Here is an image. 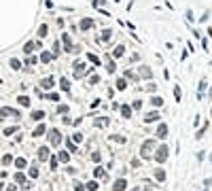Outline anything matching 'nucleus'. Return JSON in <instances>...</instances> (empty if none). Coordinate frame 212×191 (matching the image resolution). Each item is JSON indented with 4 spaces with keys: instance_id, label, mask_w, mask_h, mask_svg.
Here are the masks:
<instances>
[{
    "instance_id": "a878e982",
    "label": "nucleus",
    "mask_w": 212,
    "mask_h": 191,
    "mask_svg": "<svg viewBox=\"0 0 212 191\" xmlns=\"http://www.w3.org/2000/svg\"><path fill=\"white\" fill-rule=\"evenodd\" d=\"M123 77H125V79H131V81H136L138 77L134 75V72H129V70H125V72H123Z\"/></svg>"
},
{
    "instance_id": "58836bf2",
    "label": "nucleus",
    "mask_w": 212,
    "mask_h": 191,
    "mask_svg": "<svg viewBox=\"0 0 212 191\" xmlns=\"http://www.w3.org/2000/svg\"><path fill=\"white\" fill-rule=\"evenodd\" d=\"M15 180H17V183H23L25 176H23V174H17V176H15Z\"/></svg>"
},
{
    "instance_id": "a211bd4d",
    "label": "nucleus",
    "mask_w": 212,
    "mask_h": 191,
    "mask_svg": "<svg viewBox=\"0 0 212 191\" xmlns=\"http://www.w3.org/2000/svg\"><path fill=\"white\" fill-rule=\"evenodd\" d=\"M125 87H127V81L125 79H117V89H119V92H123Z\"/></svg>"
},
{
    "instance_id": "aec40b11",
    "label": "nucleus",
    "mask_w": 212,
    "mask_h": 191,
    "mask_svg": "<svg viewBox=\"0 0 212 191\" xmlns=\"http://www.w3.org/2000/svg\"><path fill=\"white\" fill-rule=\"evenodd\" d=\"M180 98H182V92H180V87L176 85L174 87V100H176V102H180Z\"/></svg>"
},
{
    "instance_id": "79ce46f5",
    "label": "nucleus",
    "mask_w": 212,
    "mask_h": 191,
    "mask_svg": "<svg viewBox=\"0 0 212 191\" xmlns=\"http://www.w3.org/2000/svg\"><path fill=\"white\" fill-rule=\"evenodd\" d=\"M91 159H93V161H100V153H98V151H95V153H93V155H91Z\"/></svg>"
},
{
    "instance_id": "4be33fe9",
    "label": "nucleus",
    "mask_w": 212,
    "mask_h": 191,
    "mask_svg": "<svg viewBox=\"0 0 212 191\" xmlns=\"http://www.w3.org/2000/svg\"><path fill=\"white\" fill-rule=\"evenodd\" d=\"M93 176L95 178H104V168H95L93 170Z\"/></svg>"
},
{
    "instance_id": "f704fd0d",
    "label": "nucleus",
    "mask_w": 212,
    "mask_h": 191,
    "mask_svg": "<svg viewBox=\"0 0 212 191\" xmlns=\"http://www.w3.org/2000/svg\"><path fill=\"white\" fill-rule=\"evenodd\" d=\"M15 166H17V168H25V159H17Z\"/></svg>"
},
{
    "instance_id": "39448f33",
    "label": "nucleus",
    "mask_w": 212,
    "mask_h": 191,
    "mask_svg": "<svg viewBox=\"0 0 212 191\" xmlns=\"http://www.w3.org/2000/svg\"><path fill=\"white\" fill-rule=\"evenodd\" d=\"M155 134H157V138H161V140H163L165 136H167V125H165V123H159V125H157V130H155Z\"/></svg>"
},
{
    "instance_id": "6e6552de",
    "label": "nucleus",
    "mask_w": 212,
    "mask_h": 191,
    "mask_svg": "<svg viewBox=\"0 0 212 191\" xmlns=\"http://www.w3.org/2000/svg\"><path fill=\"white\" fill-rule=\"evenodd\" d=\"M108 123H110L108 117H100V119H95V121H93V127H106Z\"/></svg>"
},
{
    "instance_id": "cd10ccee",
    "label": "nucleus",
    "mask_w": 212,
    "mask_h": 191,
    "mask_svg": "<svg viewBox=\"0 0 212 191\" xmlns=\"http://www.w3.org/2000/svg\"><path fill=\"white\" fill-rule=\"evenodd\" d=\"M66 147H68V151H70V153H74V151H76V147H74V140H68V142H66Z\"/></svg>"
},
{
    "instance_id": "4c0bfd02",
    "label": "nucleus",
    "mask_w": 212,
    "mask_h": 191,
    "mask_svg": "<svg viewBox=\"0 0 212 191\" xmlns=\"http://www.w3.org/2000/svg\"><path fill=\"white\" fill-rule=\"evenodd\" d=\"M38 34H40V36H45V34H47V26H40V30H38Z\"/></svg>"
},
{
    "instance_id": "7ed1b4c3",
    "label": "nucleus",
    "mask_w": 212,
    "mask_h": 191,
    "mask_svg": "<svg viewBox=\"0 0 212 191\" xmlns=\"http://www.w3.org/2000/svg\"><path fill=\"white\" fill-rule=\"evenodd\" d=\"M78 28H81L83 32H85V30H91V28H95V21L91 19V17H85V19H81V23H78Z\"/></svg>"
},
{
    "instance_id": "bb28decb",
    "label": "nucleus",
    "mask_w": 212,
    "mask_h": 191,
    "mask_svg": "<svg viewBox=\"0 0 212 191\" xmlns=\"http://www.w3.org/2000/svg\"><path fill=\"white\" fill-rule=\"evenodd\" d=\"M72 140H74V142H81V140H83V134H81V132H74V134H72Z\"/></svg>"
},
{
    "instance_id": "b1692460",
    "label": "nucleus",
    "mask_w": 212,
    "mask_h": 191,
    "mask_svg": "<svg viewBox=\"0 0 212 191\" xmlns=\"http://www.w3.org/2000/svg\"><path fill=\"white\" fill-rule=\"evenodd\" d=\"M87 189L89 191H98V183H95V180H89V183H87Z\"/></svg>"
},
{
    "instance_id": "f3484780",
    "label": "nucleus",
    "mask_w": 212,
    "mask_h": 191,
    "mask_svg": "<svg viewBox=\"0 0 212 191\" xmlns=\"http://www.w3.org/2000/svg\"><path fill=\"white\" fill-rule=\"evenodd\" d=\"M59 87L64 89V92H68V89H70V81L68 79H59Z\"/></svg>"
},
{
    "instance_id": "7c9ffc66",
    "label": "nucleus",
    "mask_w": 212,
    "mask_h": 191,
    "mask_svg": "<svg viewBox=\"0 0 212 191\" xmlns=\"http://www.w3.org/2000/svg\"><path fill=\"white\" fill-rule=\"evenodd\" d=\"M51 58H53V55H51V53H42V55H40V60H42V62H45V64H47V62H51Z\"/></svg>"
},
{
    "instance_id": "c03bdc74",
    "label": "nucleus",
    "mask_w": 212,
    "mask_h": 191,
    "mask_svg": "<svg viewBox=\"0 0 212 191\" xmlns=\"http://www.w3.org/2000/svg\"><path fill=\"white\" fill-rule=\"evenodd\" d=\"M210 96H212V92H210Z\"/></svg>"
},
{
    "instance_id": "6ab92c4d",
    "label": "nucleus",
    "mask_w": 212,
    "mask_h": 191,
    "mask_svg": "<svg viewBox=\"0 0 212 191\" xmlns=\"http://www.w3.org/2000/svg\"><path fill=\"white\" fill-rule=\"evenodd\" d=\"M151 102H153V106H163V98L153 96V98H151Z\"/></svg>"
},
{
    "instance_id": "20e7f679",
    "label": "nucleus",
    "mask_w": 212,
    "mask_h": 191,
    "mask_svg": "<svg viewBox=\"0 0 212 191\" xmlns=\"http://www.w3.org/2000/svg\"><path fill=\"white\" fill-rule=\"evenodd\" d=\"M125 189H127V180L125 178H119V180L112 183V191H125Z\"/></svg>"
},
{
    "instance_id": "72a5a7b5",
    "label": "nucleus",
    "mask_w": 212,
    "mask_h": 191,
    "mask_svg": "<svg viewBox=\"0 0 212 191\" xmlns=\"http://www.w3.org/2000/svg\"><path fill=\"white\" fill-rule=\"evenodd\" d=\"M42 117H45L42 111H34V119H42Z\"/></svg>"
},
{
    "instance_id": "1a4fd4ad",
    "label": "nucleus",
    "mask_w": 212,
    "mask_h": 191,
    "mask_svg": "<svg viewBox=\"0 0 212 191\" xmlns=\"http://www.w3.org/2000/svg\"><path fill=\"white\" fill-rule=\"evenodd\" d=\"M83 68H85V62L76 60V62H74V75H76V77H81V75H83Z\"/></svg>"
},
{
    "instance_id": "423d86ee",
    "label": "nucleus",
    "mask_w": 212,
    "mask_h": 191,
    "mask_svg": "<svg viewBox=\"0 0 212 191\" xmlns=\"http://www.w3.org/2000/svg\"><path fill=\"white\" fill-rule=\"evenodd\" d=\"M138 77H142V79H153V72H151V68H148V66H140Z\"/></svg>"
},
{
    "instance_id": "5701e85b",
    "label": "nucleus",
    "mask_w": 212,
    "mask_h": 191,
    "mask_svg": "<svg viewBox=\"0 0 212 191\" xmlns=\"http://www.w3.org/2000/svg\"><path fill=\"white\" fill-rule=\"evenodd\" d=\"M38 157H40V159H47V157H49V149H40V151H38Z\"/></svg>"
},
{
    "instance_id": "c9c22d12",
    "label": "nucleus",
    "mask_w": 212,
    "mask_h": 191,
    "mask_svg": "<svg viewBox=\"0 0 212 191\" xmlns=\"http://www.w3.org/2000/svg\"><path fill=\"white\" fill-rule=\"evenodd\" d=\"M74 191H85V187L81 183H74Z\"/></svg>"
},
{
    "instance_id": "ddd939ff",
    "label": "nucleus",
    "mask_w": 212,
    "mask_h": 191,
    "mask_svg": "<svg viewBox=\"0 0 212 191\" xmlns=\"http://www.w3.org/2000/svg\"><path fill=\"white\" fill-rule=\"evenodd\" d=\"M106 70H108L110 75H112V72H117V64H114V60H110V58H108V64H106Z\"/></svg>"
},
{
    "instance_id": "c85d7f7f",
    "label": "nucleus",
    "mask_w": 212,
    "mask_h": 191,
    "mask_svg": "<svg viewBox=\"0 0 212 191\" xmlns=\"http://www.w3.org/2000/svg\"><path fill=\"white\" fill-rule=\"evenodd\" d=\"M42 87H45V89L53 87V79H45V81H42Z\"/></svg>"
},
{
    "instance_id": "0eeeda50",
    "label": "nucleus",
    "mask_w": 212,
    "mask_h": 191,
    "mask_svg": "<svg viewBox=\"0 0 212 191\" xmlns=\"http://www.w3.org/2000/svg\"><path fill=\"white\" fill-rule=\"evenodd\" d=\"M159 117H161V113H157V111H153V113H148V115H144V123H153V121H157Z\"/></svg>"
},
{
    "instance_id": "9b49d317",
    "label": "nucleus",
    "mask_w": 212,
    "mask_h": 191,
    "mask_svg": "<svg viewBox=\"0 0 212 191\" xmlns=\"http://www.w3.org/2000/svg\"><path fill=\"white\" fill-rule=\"evenodd\" d=\"M123 53H125V45H119V47L112 51V58H121Z\"/></svg>"
},
{
    "instance_id": "2eb2a0df",
    "label": "nucleus",
    "mask_w": 212,
    "mask_h": 191,
    "mask_svg": "<svg viewBox=\"0 0 212 191\" xmlns=\"http://www.w3.org/2000/svg\"><path fill=\"white\" fill-rule=\"evenodd\" d=\"M121 115L129 119V117H131V106H127V104H125V106H121Z\"/></svg>"
},
{
    "instance_id": "a19ab883",
    "label": "nucleus",
    "mask_w": 212,
    "mask_h": 191,
    "mask_svg": "<svg viewBox=\"0 0 212 191\" xmlns=\"http://www.w3.org/2000/svg\"><path fill=\"white\" fill-rule=\"evenodd\" d=\"M19 102H21V104H25V106H28V104H30V100H28V98H23V96H21V98H19Z\"/></svg>"
},
{
    "instance_id": "9d476101",
    "label": "nucleus",
    "mask_w": 212,
    "mask_h": 191,
    "mask_svg": "<svg viewBox=\"0 0 212 191\" xmlns=\"http://www.w3.org/2000/svg\"><path fill=\"white\" fill-rule=\"evenodd\" d=\"M49 138H51V142H53V144H59V140H61V134H59L57 130H51Z\"/></svg>"
},
{
    "instance_id": "37998d69",
    "label": "nucleus",
    "mask_w": 212,
    "mask_h": 191,
    "mask_svg": "<svg viewBox=\"0 0 212 191\" xmlns=\"http://www.w3.org/2000/svg\"><path fill=\"white\" fill-rule=\"evenodd\" d=\"M131 191H142V189H140V187H136V189H131Z\"/></svg>"
},
{
    "instance_id": "393cba45",
    "label": "nucleus",
    "mask_w": 212,
    "mask_h": 191,
    "mask_svg": "<svg viewBox=\"0 0 212 191\" xmlns=\"http://www.w3.org/2000/svg\"><path fill=\"white\" fill-rule=\"evenodd\" d=\"M45 130H47L45 125H38L36 130H34V136H40V134H45Z\"/></svg>"
},
{
    "instance_id": "f03ea898",
    "label": "nucleus",
    "mask_w": 212,
    "mask_h": 191,
    "mask_svg": "<svg viewBox=\"0 0 212 191\" xmlns=\"http://www.w3.org/2000/svg\"><path fill=\"white\" fill-rule=\"evenodd\" d=\"M155 147V140H146L144 144H142V151H140V155H142L144 159L146 157H151V149Z\"/></svg>"
},
{
    "instance_id": "2f4dec72",
    "label": "nucleus",
    "mask_w": 212,
    "mask_h": 191,
    "mask_svg": "<svg viewBox=\"0 0 212 191\" xmlns=\"http://www.w3.org/2000/svg\"><path fill=\"white\" fill-rule=\"evenodd\" d=\"M131 108H136V111H140V108H142V100H136V102L131 104Z\"/></svg>"
},
{
    "instance_id": "473e14b6",
    "label": "nucleus",
    "mask_w": 212,
    "mask_h": 191,
    "mask_svg": "<svg viewBox=\"0 0 212 191\" xmlns=\"http://www.w3.org/2000/svg\"><path fill=\"white\" fill-rule=\"evenodd\" d=\"M110 34H112L110 30H104V32H102V40H108V38H110Z\"/></svg>"
},
{
    "instance_id": "e433bc0d",
    "label": "nucleus",
    "mask_w": 212,
    "mask_h": 191,
    "mask_svg": "<svg viewBox=\"0 0 212 191\" xmlns=\"http://www.w3.org/2000/svg\"><path fill=\"white\" fill-rule=\"evenodd\" d=\"M57 113H68V106H66V104H61V106L57 108Z\"/></svg>"
},
{
    "instance_id": "4468645a",
    "label": "nucleus",
    "mask_w": 212,
    "mask_h": 191,
    "mask_svg": "<svg viewBox=\"0 0 212 191\" xmlns=\"http://www.w3.org/2000/svg\"><path fill=\"white\" fill-rule=\"evenodd\" d=\"M87 60L93 62V66H100V64H102V62H100V58H98V55H93V53H87Z\"/></svg>"
},
{
    "instance_id": "dca6fc26",
    "label": "nucleus",
    "mask_w": 212,
    "mask_h": 191,
    "mask_svg": "<svg viewBox=\"0 0 212 191\" xmlns=\"http://www.w3.org/2000/svg\"><path fill=\"white\" fill-rule=\"evenodd\" d=\"M155 178L159 180V183H163V180H165V172L163 170H155Z\"/></svg>"
},
{
    "instance_id": "f257e3e1",
    "label": "nucleus",
    "mask_w": 212,
    "mask_h": 191,
    "mask_svg": "<svg viewBox=\"0 0 212 191\" xmlns=\"http://www.w3.org/2000/svg\"><path fill=\"white\" fill-rule=\"evenodd\" d=\"M167 153H170V151H167V144H159L157 153H155V161H157V163H163V161L167 159Z\"/></svg>"
},
{
    "instance_id": "f8f14e48",
    "label": "nucleus",
    "mask_w": 212,
    "mask_h": 191,
    "mask_svg": "<svg viewBox=\"0 0 212 191\" xmlns=\"http://www.w3.org/2000/svg\"><path fill=\"white\" fill-rule=\"evenodd\" d=\"M204 92H206V81L201 79V81H199V89H197V98H199V100L204 98Z\"/></svg>"
},
{
    "instance_id": "412c9836",
    "label": "nucleus",
    "mask_w": 212,
    "mask_h": 191,
    "mask_svg": "<svg viewBox=\"0 0 212 191\" xmlns=\"http://www.w3.org/2000/svg\"><path fill=\"white\" fill-rule=\"evenodd\" d=\"M110 140H112V142H121V144H125V142H127L125 138H123V136H117V134H112V136H110Z\"/></svg>"
},
{
    "instance_id": "c756f323",
    "label": "nucleus",
    "mask_w": 212,
    "mask_h": 191,
    "mask_svg": "<svg viewBox=\"0 0 212 191\" xmlns=\"http://www.w3.org/2000/svg\"><path fill=\"white\" fill-rule=\"evenodd\" d=\"M59 159H61V161H68V159H70V155H68L66 151H59Z\"/></svg>"
},
{
    "instance_id": "ea45409f",
    "label": "nucleus",
    "mask_w": 212,
    "mask_h": 191,
    "mask_svg": "<svg viewBox=\"0 0 212 191\" xmlns=\"http://www.w3.org/2000/svg\"><path fill=\"white\" fill-rule=\"evenodd\" d=\"M45 98H49V100H59V96H57V94H49V96H45Z\"/></svg>"
}]
</instances>
